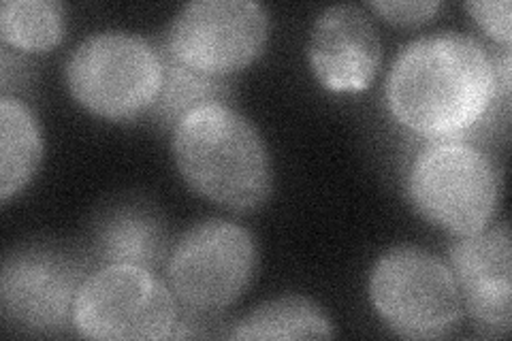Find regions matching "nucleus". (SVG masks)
<instances>
[{
    "mask_svg": "<svg viewBox=\"0 0 512 341\" xmlns=\"http://www.w3.org/2000/svg\"><path fill=\"white\" fill-rule=\"evenodd\" d=\"M0 37L20 52H47L64 37V7L58 0H5Z\"/></svg>",
    "mask_w": 512,
    "mask_h": 341,
    "instance_id": "obj_16",
    "label": "nucleus"
},
{
    "mask_svg": "<svg viewBox=\"0 0 512 341\" xmlns=\"http://www.w3.org/2000/svg\"><path fill=\"white\" fill-rule=\"evenodd\" d=\"M173 158L190 190L233 211L261 207L271 192V160L259 128L229 103L186 113L173 131Z\"/></svg>",
    "mask_w": 512,
    "mask_h": 341,
    "instance_id": "obj_2",
    "label": "nucleus"
},
{
    "mask_svg": "<svg viewBox=\"0 0 512 341\" xmlns=\"http://www.w3.org/2000/svg\"><path fill=\"white\" fill-rule=\"evenodd\" d=\"M329 316L316 301L284 295L261 303L233 324L231 339H331Z\"/></svg>",
    "mask_w": 512,
    "mask_h": 341,
    "instance_id": "obj_14",
    "label": "nucleus"
},
{
    "mask_svg": "<svg viewBox=\"0 0 512 341\" xmlns=\"http://www.w3.org/2000/svg\"><path fill=\"white\" fill-rule=\"evenodd\" d=\"M171 254L167 222L156 207L122 201L101 211L92 231V256L105 265H133L158 269Z\"/></svg>",
    "mask_w": 512,
    "mask_h": 341,
    "instance_id": "obj_12",
    "label": "nucleus"
},
{
    "mask_svg": "<svg viewBox=\"0 0 512 341\" xmlns=\"http://www.w3.org/2000/svg\"><path fill=\"white\" fill-rule=\"evenodd\" d=\"M370 9L397 26H419L434 18L440 3L438 0H374Z\"/></svg>",
    "mask_w": 512,
    "mask_h": 341,
    "instance_id": "obj_18",
    "label": "nucleus"
},
{
    "mask_svg": "<svg viewBox=\"0 0 512 341\" xmlns=\"http://www.w3.org/2000/svg\"><path fill=\"white\" fill-rule=\"evenodd\" d=\"M466 11L493 41L502 43L504 47H510V39H512L510 0H470V3H466Z\"/></svg>",
    "mask_w": 512,
    "mask_h": 341,
    "instance_id": "obj_17",
    "label": "nucleus"
},
{
    "mask_svg": "<svg viewBox=\"0 0 512 341\" xmlns=\"http://www.w3.org/2000/svg\"><path fill=\"white\" fill-rule=\"evenodd\" d=\"M43 158L37 116L18 96L0 99V199L9 201L35 177Z\"/></svg>",
    "mask_w": 512,
    "mask_h": 341,
    "instance_id": "obj_13",
    "label": "nucleus"
},
{
    "mask_svg": "<svg viewBox=\"0 0 512 341\" xmlns=\"http://www.w3.org/2000/svg\"><path fill=\"white\" fill-rule=\"evenodd\" d=\"M384 96L395 120L412 133L457 139L483 122L500 99L495 58L466 32H431L397 54Z\"/></svg>",
    "mask_w": 512,
    "mask_h": 341,
    "instance_id": "obj_1",
    "label": "nucleus"
},
{
    "mask_svg": "<svg viewBox=\"0 0 512 341\" xmlns=\"http://www.w3.org/2000/svg\"><path fill=\"white\" fill-rule=\"evenodd\" d=\"M160 52L163 60V84H160L158 99L150 109V116L167 131H175V126L186 113L210 103H227L229 86L224 79L210 77L192 71L180 64L167 52Z\"/></svg>",
    "mask_w": 512,
    "mask_h": 341,
    "instance_id": "obj_15",
    "label": "nucleus"
},
{
    "mask_svg": "<svg viewBox=\"0 0 512 341\" xmlns=\"http://www.w3.org/2000/svg\"><path fill=\"white\" fill-rule=\"evenodd\" d=\"M269 13L254 0H192L167 26L160 50L184 67L227 79L261 56Z\"/></svg>",
    "mask_w": 512,
    "mask_h": 341,
    "instance_id": "obj_9",
    "label": "nucleus"
},
{
    "mask_svg": "<svg viewBox=\"0 0 512 341\" xmlns=\"http://www.w3.org/2000/svg\"><path fill=\"white\" fill-rule=\"evenodd\" d=\"M448 267L461 303L476 324L502 335L512 324V246L508 224L457 237L448 248Z\"/></svg>",
    "mask_w": 512,
    "mask_h": 341,
    "instance_id": "obj_10",
    "label": "nucleus"
},
{
    "mask_svg": "<svg viewBox=\"0 0 512 341\" xmlns=\"http://www.w3.org/2000/svg\"><path fill=\"white\" fill-rule=\"evenodd\" d=\"M367 290L382 322L406 339L444 337L463 316L451 267L440 256L408 243L378 258Z\"/></svg>",
    "mask_w": 512,
    "mask_h": 341,
    "instance_id": "obj_5",
    "label": "nucleus"
},
{
    "mask_svg": "<svg viewBox=\"0 0 512 341\" xmlns=\"http://www.w3.org/2000/svg\"><path fill=\"white\" fill-rule=\"evenodd\" d=\"M408 201L457 237L485 231L498 211L502 175L493 158L461 139H434L416 152L406 177Z\"/></svg>",
    "mask_w": 512,
    "mask_h": 341,
    "instance_id": "obj_3",
    "label": "nucleus"
},
{
    "mask_svg": "<svg viewBox=\"0 0 512 341\" xmlns=\"http://www.w3.org/2000/svg\"><path fill=\"white\" fill-rule=\"evenodd\" d=\"M90 261L52 241H35L9 252L0 271V307L13 327L32 335H62L73 327L79 288Z\"/></svg>",
    "mask_w": 512,
    "mask_h": 341,
    "instance_id": "obj_7",
    "label": "nucleus"
},
{
    "mask_svg": "<svg viewBox=\"0 0 512 341\" xmlns=\"http://www.w3.org/2000/svg\"><path fill=\"white\" fill-rule=\"evenodd\" d=\"M310 67L331 92L370 88L380 60L382 41L372 15L357 5H333L318 15L308 43Z\"/></svg>",
    "mask_w": 512,
    "mask_h": 341,
    "instance_id": "obj_11",
    "label": "nucleus"
},
{
    "mask_svg": "<svg viewBox=\"0 0 512 341\" xmlns=\"http://www.w3.org/2000/svg\"><path fill=\"white\" fill-rule=\"evenodd\" d=\"M248 229L210 218L192 224L167 258V284L186 312L222 314L244 295L256 273Z\"/></svg>",
    "mask_w": 512,
    "mask_h": 341,
    "instance_id": "obj_6",
    "label": "nucleus"
},
{
    "mask_svg": "<svg viewBox=\"0 0 512 341\" xmlns=\"http://www.w3.org/2000/svg\"><path fill=\"white\" fill-rule=\"evenodd\" d=\"M180 320L178 299L154 271L105 265L79 288L73 329L88 339H171Z\"/></svg>",
    "mask_w": 512,
    "mask_h": 341,
    "instance_id": "obj_8",
    "label": "nucleus"
},
{
    "mask_svg": "<svg viewBox=\"0 0 512 341\" xmlns=\"http://www.w3.org/2000/svg\"><path fill=\"white\" fill-rule=\"evenodd\" d=\"M69 92L90 113L126 122L146 116L163 84L158 47L131 30L94 32L64 67Z\"/></svg>",
    "mask_w": 512,
    "mask_h": 341,
    "instance_id": "obj_4",
    "label": "nucleus"
}]
</instances>
